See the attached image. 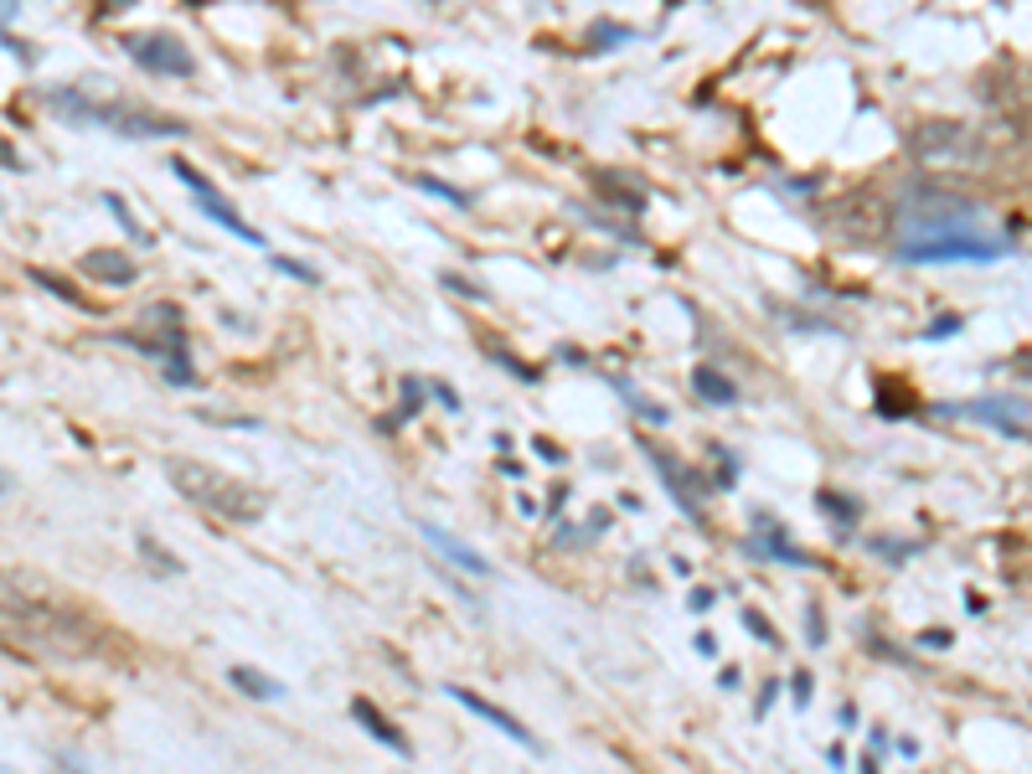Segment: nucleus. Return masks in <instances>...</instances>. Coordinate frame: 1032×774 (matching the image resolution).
I'll list each match as a JSON object with an SVG mask.
<instances>
[{"label": "nucleus", "instance_id": "obj_1", "mask_svg": "<svg viewBox=\"0 0 1032 774\" xmlns=\"http://www.w3.org/2000/svg\"><path fill=\"white\" fill-rule=\"evenodd\" d=\"M1012 253L981 222V207L940 191H909L903 202V233L894 237L898 264H1001Z\"/></svg>", "mask_w": 1032, "mask_h": 774}, {"label": "nucleus", "instance_id": "obj_2", "mask_svg": "<svg viewBox=\"0 0 1032 774\" xmlns=\"http://www.w3.org/2000/svg\"><path fill=\"white\" fill-rule=\"evenodd\" d=\"M166 475L187 501H197L202 511L222 517V522L248 527L264 517V490H254L248 480H237V475H228V471H212L202 460H166Z\"/></svg>", "mask_w": 1032, "mask_h": 774}, {"label": "nucleus", "instance_id": "obj_3", "mask_svg": "<svg viewBox=\"0 0 1032 774\" xmlns=\"http://www.w3.org/2000/svg\"><path fill=\"white\" fill-rule=\"evenodd\" d=\"M47 99L57 103V114L78 119V124H103V130H114V135H124V140H187V124H181V119L151 114V109H140V103H88L84 93H73V88L47 93Z\"/></svg>", "mask_w": 1032, "mask_h": 774}, {"label": "nucleus", "instance_id": "obj_4", "mask_svg": "<svg viewBox=\"0 0 1032 774\" xmlns=\"http://www.w3.org/2000/svg\"><path fill=\"white\" fill-rule=\"evenodd\" d=\"M170 170H176V176H181V181L191 186V197H197V207H202V212H207L212 222H218V228H228L233 237H243V243H254V248H264V233H258L254 222L243 218V212H237L233 202H222V197H218V186L207 181V176H202L197 166H191L187 155H176V161H170Z\"/></svg>", "mask_w": 1032, "mask_h": 774}, {"label": "nucleus", "instance_id": "obj_5", "mask_svg": "<svg viewBox=\"0 0 1032 774\" xmlns=\"http://www.w3.org/2000/svg\"><path fill=\"white\" fill-rule=\"evenodd\" d=\"M124 52H130V57H135L145 73H160V78H191V73H197V57H191V47L181 42V36H170V32L130 36V42H124Z\"/></svg>", "mask_w": 1032, "mask_h": 774}, {"label": "nucleus", "instance_id": "obj_6", "mask_svg": "<svg viewBox=\"0 0 1032 774\" xmlns=\"http://www.w3.org/2000/svg\"><path fill=\"white\" fill-rule=\"evenodd\" d=\"M940 413L997 423L1001 434H1012V439H1028V423H1032V408L1022 398H981V403H955V408H940Z\"/></svg>", "mask_w": 1032, "mask_h": 774}, {"label": "nucleus", "instance_id": "obj_7", "mask_svg": "<svg viewBox=\"0 0 1032 774\" xmlns=\"http://www.w3.org/2000/svg\"><path fill=\"white\" fill-rule=\"evenodd\" d=\"M444 692H450V697H455V703L465 707V712H475V718H486V723H491V728H501V733H507V739H517V743H522V749H526V754H542V743L532 739V733H526V728L517 723V718H511L507 707L486 703V697H475L470 687H444Z\"/></svg>", "mask_w": 1032, "mask_h": 774}, {"label": "nucleus", "instance_id": "obj_8", "mask_svg": "<svg viewBox=\"0 0 1032 774\" xmlns=\"http://www.w3.org/2000/svg\"><path fill=\"white\" fill-rule=\"evenodd\" d=\"M419 532H423V542L434 548V553L450 563V568H459V573H475V578H491V563L475 553L470 542H459L455 532H444V527H434V522H419Z\"/></svg>", "mask_w": 1032, "mask_h": 774}, {"label": "nucleus", "instance_id": "obj_9", "mask_svg": "<svg viewBox=\"0 0 1032 774\" xmlns=\"http://www.w3.org/2000/svg\"><path fill=\"white\" fill-rule=\"evenodd\" d=\"M78 269L88 274V279H99V285H114V289H124V285H135V258L130 253H119V248H93V253H84L78 258Z\"/></svg>", "mask_w": 1032, "mask_h": 774}, {"label": "nucleus", "instance_id": "obj_10", "mask_svg": "<svg viewBox=\"0 0 1032 774\" xmlns=\"http://www.w3.org/2000/svg\"><path fill=\"white\" fill-rule=\"evenodd\" d=\"M352 718H356V723H367V733H373L377 743H388L398 759H413V743H408L403 733H398V723H388V718H382L367 697H352Z\"/></svg>", "mask_w": 1032, "mask_h": 774}, {"label": "nucleus", "instance_id": "obj_11", "mask_svg": "<svg viewBox=\"0 0 1032 774\" xmlns=\"http://www.w3.org/2000/svg\"><path fill=\"white\" fill-rule=\"evenodd\" d=\"M228 682H233L243 697H254V703H279V697H285V682H274V676L254 672V666H228Z\"/></svg>", "mask_w": 1032, "mask_h": 774}, {"label": "nucleus", "instance_id": "obj_12", "mask_svg": "<svg viewBox=\"0 0 1032 774\" xmlns=\"http://www.w3.org/2000/svg\"><path fill=\"white\" fill-rule=\"evenodd\" d=\"M692 392L702 398V403H723V408L739 403V387L728 383L718 367H697V372H692Z\"/></svg>", "mask_w": 1032, "mask_h": 774}, {"label": "nucleus", "instance_id": "obj_13", "mask_svg": "<svg viewBox=\"0 0 1032 774\" xmlns=\"http://www.w3.org/2000/svg\"><path fill=\"white\" fill-rule=\"evenodd\" d=\"M103 207H109V212H114V218H119V228H124V233H130V237H135V243H151V233H145V228H140V222H135V218H130V207H124V202H119V197H114V191H103Z\"/></svg>", "mask_w": 1032, "mask_h": 774}, {"label": "nucleus", "instance_id": "obj_14", "mask_svg": "<svg viewBox=\"0 0 1032 774\" xmlns=\"http://www.w3.org/2000/svg\"><path fill=\"white\" fill-rule=\"evenodd\" d=\"M279 274H289V279H300V285H321V274L310 269V264H300V258H285V253H274L269 258Z\"/></svg>", "mask_w": 1032, "mask_h": 774}, {"label": "nucleus", "instance_id": "obj_15", "mask_svg": "<svg viewBox=\"0 0 1032 774\" xmlns=\"http://www.w3.org/2000/svg\"><path fill=\"white\" fill-rule=\"evenodd\" d=\"M419 186L429 191V197H440V202H450V207H470V197L465 191H455L450 181H434V176H419Z\"/></svg>", "mask_w": 1032, "mask_h": 774}, {"label": "nucleus", "instance_id": "obj_16", "mask_svg": "<svg viewBox=\"0 0 1032 774\" xmlns=\"http://www.w3.org/2000/svg\"><path fill=\"white\" fill-rule=\"evenodd\" d=\"M625 42H635V32H625V26H614V21H604V26H593V47H625Z\"/></svg>", "mask_w": 1032, "mask_h": 774}, {"label": "nucleus", "instance_id": "obj_17", "mask_svg": "<svg viewBox=\"0 0 1032 774\" xmlns=\"http://www.w3.org/2000/svg\"><path fill=\"white\" fill-rule=\"evenodd\" d=\"M140 553H145V557H155V568H160V573H181V563H176V557H170V553H166V548H160V542H155V538H140Z\"/></svg>", "mask_w": 1032, "mask_h": 774}, {"label": "nucleus", "instance_id": "obj_18", "mask_svg": "<svg viewBox=\"0 0 1032 774\" xmlns=\"http://www.w3.org/2000/svg\"><path fill=\"white\" fill-rule=\"evenodd\" d=\"M423 392H429V383H423V377H403V413H419Z\"/></svg>", "mask_w": 1032, "mask_h": 774}, {"label": "nucleus", "instance_id": "obj_19", "mask_svg": "<svg viewBox=\"0 0 1032 774\" xmlns=\"http://www.w3.org/2000/svg\"><path fill=\"white\" fill-rule=\"evenodd\" d=\"M744 624H748V635H759L764 645H779L775 624H769V620H759V615H754V609H744Z\"/></svg>", "mask_w": 1032, "mask_h": 774}, {"label": "nucleus", "instance_id": "obj_20", "mask_svg": "<svg viewBox=\"0 0 1032 774\" xmlns=\"http://www.w3.org/2000/svg\"><path fill=\"white\" fill-rule=\"evenodd\" d=\"M955 331H961V316H945L940 325H930V331H924V341H945V336H955Z\"/></svg>", "mask_w": 1032, "mask_h": 774}, {"label": "nucleus", "instance_id": "obj_21", "mask_svg": "<svg viewBox=\"0 0 1032 774\" xmlns=\"http://www.w3.org/2000/svg\"><path fill=\"white\" fill-rule=\"evenodd\" d=\"M429 392H434V398H440V403L450 408V413H459V392H455L450 383H429Z\"/></svg>", "mask_w": 1032, "mask_h": 774}, {"label": "nucleus", "instance_id": "obj_22", "mask_svg": "<svg viewBox=\"0 0 1032 774\" xmlns=\"http://www.w3.org/2000/svg\"><path fill=\"white\" fill-rule=\"evenodd\" d=\"M811 692H815V682H811L806 672H800L796 682H790V697H796V703H811Z\"/></svg>", "mask_w": 1032, "mask_h": 774}, {"label": "nucleus", "instance_id": "obj_23", "mask_svg": "<svg viewBox=\"0 0 1032 774\" xmlns=\"http://www.w3.org/2000/svg\"><path fill=\"white\" fill-rule=\"evenodd\" d=\"M775 697H779V682H764V692H759V703H754V712L764 718V712L775 707Z\"/></svg>", "mask_w": 1032, "mask_h": 774}, {"label": "nucleus", "instance_id": "obj_24", "mask_svg": "<svg viewBox=\"0 0 1032 774\" xmlns=\"http://www.w3.org/2000/svg\"><path fill=\"white\" fill-rule=\"evenodd\" d=\"M712 605H718V594H712V589H692V609H697V615H708Z\"/></svg>", "mask_w": 1032, "mask_h": 774}, {"label": "nucleus", "instance_id": "obj_25", "mask_svg": "<svg viewBox=\"0 0 1032 774\" xmlns=\"http://www.w3.org/2000/svg\"><path fill=\"white\" fill-rule=\"evenodd\" d=\"M697 651H702V656H718V640H712L708 630H702V635H697Z\"/></svg>", "mask_w": 1032, "mask_h": 774}, {"label": "nucleus", "instance_id": "obj_26", "mask_svg": "<svg viewBox=\"0 0 1032 774\" xmlns=\"http://www.w3.org/2000/svg\"><path fill=\"white\" fill-rule=\"evenodd\" d=\"M0 47H5V52H21V42H16V36H5V26H0Z\"/></svg>", "mask_w": 1032, "mask_h": 774}, {"label": "nucleus", "instance_id": "obj_27", "mask_svg": "<svg viewBox=\"0 0 1032 774\" xmlns=\"http://www.w3.org/2000/svg\"><path fill=\"white\" fill-rule=\"evenodd\" d=\"M5 490H11V475H5V471H0V496H5Z\"/></svg>", "mask_w": 1032, "mask_h": 774}, {"label": "nucleus", "instance_id": "obj_28", "mask_svg": "<svg viewBox=\"0 0 1032 774\" xmlns=\"http://www.w3.org/2000/svg\"><path fill=\"white\" fill-rule=\"evenodd\" d=\"M109 5H130V0H109Z\"/></svg>", "mask_w": 1032, "mask_h": 774}]
</instances>
